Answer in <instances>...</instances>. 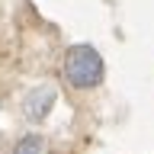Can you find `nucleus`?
<instances>
[{
	"mask_svg": "<svg viewBox=\"0 0 154 154\" xmlns=\"http://www.w3.org/2000/svg\"><path fill=\"white\" fill-rule=\"evenodd\" d=\"M61 71H64L67 84L77 87V90H90V87L103 84V77H106V64L93 45H71Z\"/></svg>",
	"mask_w": 154,
	"mask_h": 154,
	"instance_id": "f257e3e1",
	"label": "nucleus"
},
{
	"mask_svg": "<svg viewBox=\"0 0 154 154\" xmlns=\"http://www.w3.org/2000/svg\"><path fill=\"white\" fill-rule=\"evenodd\" d=\"M51 106H55V87H35V90H29L26 100H23V116L32 119V122H42L48 112H51Z\"/></svg>",
	"mask_w": 154,
	"mask_h": 154,
	"instance_id": "f03ea898",
	"label": "nucleus"
},
{
	"mask_svg": "<svg viewBox=\"0 0 154 154\" xmlns=\"http://www.w3.org/2000/svg\"><path fill=\"white\" fill-rule=\"evenodd\" d=\"M13 154H45V138L42 135H26L23 141H16Z\"/></svg>",
	"mask_w": 154,
	"mask_h": 154,
	"instance_id": "7ed1b4c3",
	"label": "nucleus"
}]
</instances>
